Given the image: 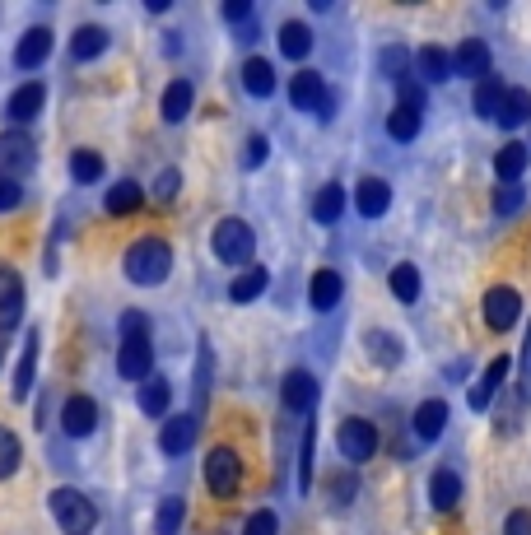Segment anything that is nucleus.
Segmentation results:
<instances>
[{"label": "nucleus", "mask_w": 531, "mask_h": 535, "mask_svg": "<svg viewBox=\"0 0 531 535\" xmlns=\"http://www.w3.org/2000/svg\"><path fill=\"white\" fill-rule=\"evenodd\" d=\"M392 205V187L382 182V177H364L359 187H354V210L364 214V219H382Z\"/></svg>", "instance_id": "dca6fc26"}, {"label": "nucleus", "mask_w": 531, "mask_h": 535, "mask_svg": "<svg viewBox=\"0 0 531 535\" xmlns=\"http://www.w3.org/2000/svg\"><path fill=\"white\" fill-rule=\"evenodd\" d=\"M243 89L257 98H271L275 94V66L271 61H261V56H252L243 66Z\"/></svg>", "instance_id": "2f4dec72"}, {"label": "nucleus", "mask_w": 531, "mask_h": 535, "mask_svg": "<svg viewBox=\"0 0 531 535\" xmlns=\"http://www.w3.org/2000/svg\"><path fill=\"white\" fill-rule=\"evenodd\" d=\"M345 205H350L345 187H341V182H327V187L313 196V219H317V224H336V219L345 214Z\"/></svg>", "instance_id": "a878e982"}, {"label": "nucleus", "mask_w": 531, "mask_h": 535, "mask_svg": "<svg viewBox=\"0 0 531 535\" xmlns=\"http://www.w3.org/2000/svg\"><path fill=\"white\" fill-rule=\"evenodd\" d=\"M448 428V401H424L420 410H415V438H424V442H434L438 433Z\"/></svg>", "instance_id": "bb28decb"}, {"label": "nucleus", "mask_w": 531, "mask_h": 535, "mask_svg": "<svg viewBox=\"0 0 531 535\" xmlns=\"http://www.w3.org/2000/svg\"><path fill=\"white\" fill-rule=\"evenodd\" d=\"M508 373H513V359H508V354H494L490 368H485V377H480L476 387H471V410H490L494 391L508 382Z\"/></svg>", "instance_id": "2eb2a0df"}, {"label": "nucleus", "mask_w": 531, "mask_h": 535, "mask_svg": "<svg viewBox=\"0 0 531 535\" xmlns=\"http://www.w3.org/2000/svg\"><path fill=\"white\" fill-rule=\"evenodd\" d=\"M38 163V145L24 131H0V177H24Z\"/></svg>", "instance_id": "0eeeda50"}, {"label": "nucleus", "mask_w": 531, "mask_h": 535, "mask_svg": "<svg viewBox=\"0 0 531 535\" xmlns=\"http://www.w3.org/2000/svg\"><path fill=\"white\" fill-rule=\"evenodd\" d=\"M266 154H271V140H266V135H247L243 168H261V163H266Z\"/></svg>", "instance_id": "37998d69"}, {"label": "nucleus", "mask_w": 531, "mask_h": 535, "mask_svg": "<svg viewBox=\"0 0 531 535\" xmlns=\"http://www.w3.org/2000/svg\"><path fill=\"white\" fill-rule=\"evenodd\" d=\"M527 163H531V145L508 140V145L494 154V173H499V182H518V177L527 173Z\"/></svg>", "instance_id": "b1692460"}, {"label": "nucleus", "mask_w": 531, "mask_h": 535, "mask_svg": "<svg viewBox=\"0 0 531 535\" xmlns=\"http://www.w3.org/2000/svg\"><path fill=\"white\" fill-rule=\"evenodd\" d=\"M126 280L131 284H145V289H154V284H164L168 275H173V247H168L164 238H140L126 247Z\"/></svg>", "instance_id": "f03ea898"}, {"label": "nucleus", "mask_w": 531, "mask_h": 535, "mask_svg": "<svg viewBox=\"0 0 531 535\" xmlns=\"http://www.w3.org/2000/svg\"><path fill=\"white\" fill-rule=\"evenodd\" d=\"M182 512H187V503H182V498H164V503H159V512H154V531H159V535H177V531H182Z\"/></svg>", "instance_id": "58836bf2"}, {"label": "nucleus", "mask_w": 531, "mask_h": 535, "mask_svg": "<svg viewBox=\"0 0 531 535\" xmlns=\"http://www.w3.org/2000/svg\"><path fill=\"white\" fill-rule=\"evenodd\" d=\"M38 331H28L24 340V354H19V363H14V401H28V391H33V373H38Z\"/></svg>", "instance_id": "4be33fe9"}, {"label": "nucleus", "mask_w": 531, "mask_h": 535, "mask_svg": "<svg viewBox=\"0 0 531 535\" xmlns=\"http://www.w3.org/2000/svg\"><path fill=\"white\" fill-rule=\"evenodd\" d=\"M210 247H215V256L224 261V266H252V252H257V233H252V224H243V219H219L215 224V238H210Z\"/></svg>", "instance_id": "7ed1b4c3"}, {"label": "nucleus", "mask_w": 531, "mask_h": 535, "mask_svg": "<svg viewBox=\"0 0 531 535\" xmlns=\"http://www.w3.org/2000/svg\"><path fill=\"white\" fill-rule=\"evenodd\" d=\"M70 177H75L80 187H94L98 177H103V154H98V149H75V154H70Z\"/></svg>", "instance_id": "c9c22d12"}, {"label": "nucleus", "mask_w": 531, "mask_h": 535, "mask_svg": "<svg viewBox=\"0 0 531 535\" xmlns=\"http://www.w3.org/2000/svg\"><path fill=\"white\" fill-rule=\"evenodd\" d=\"M280 401H285L289 415H308V410L317 405V377L308 373V368L285 373V382H280Z\"/></svg>", "instance_id": "9b49d317"}, {"label": "nucleus", "mask_w": 531, "mask_h": 535, "mask_svg": "<svg viewBox=\"0 0 531 535\" xmlns=\"http://www.w3.org/2000/svg\"><path fill=\"white\" fill-rule=\"evenodd\" d=\"M504 535H531V512H527V508L508 512V522H504Z\"/></svg>", "instance_id": "09e8293b"}, {"label": "nucleus", "mask_w": 531, "mask_h": 535, "mask_svg": "<svg viewBox=\"0 0 531 535\" xmlns=\"http://www.w3.org/2000/svg\"><path fill=\"white\" fill-rule=\"evenodd\" d=\"M61 428H66V438H89L98 428L94 396H70V401L61 405Z\"/></svg>", "instance_id": "ddd939ff"}, {"label": "nucleus", "mask_w": 531, "mask_h": 535, "mask_svg": "<svg viewBox=\"0 0 531 535\" xmlns=\"http://www.w3.org/2000/svg\"><path fill=\"white\" fill-rule=\"evenodd\" d=\"M313 447H317V428L303 433V461H299V489L308 494L313 489Z\"/></svg>", "instance_id": "a19ab883"}, {"label": "nucleus", "mask_w": 531, "mask_h": 535, "mask_svg": "<svg viewBox=\"0 0 531 535\" xmlns=\"http://www.w3.org/2000/svg\"><path fill=\"white\" fill-rule=\"evenodd\" d=\"M47 107V84H38V80H28V84H19L10 94V103H5V117L14 121V126H24V121H33Z\"/></svg>", "instance_id": "f8f14e48"}, {"label": "nucleus", "mask_w": 531, "mask_h": 535, "mask_svg": "<svg viewBox=\"0 0 531 535\" xmlns=\"http://www.w3.org/2000/svg\"><path fill=\"white\" fill-rule=\"evenodd\" d=\"M331 484H336V498H341V503L354 494V489H359V480H350V475H336V480H331Z\"/></svg>", "instance_id": "603ef678"}, {"label": "nucleus", "mask_w": 531, "mask_h": 535, "mask_svg": "<svg viewBox=\"0 0 531 535\" xmlns=\"http://www.w3.org/2000/svg\"><path fill=\"white\" fill-rule=\"evenodd\" d=\"M387 284H392V298L396 303H415L420 298V270L410 266V261H401V266H392V275H387Z\"/></svg>", "instance_id": "72a5a7b5"}, {"label": "nucleus", "mask_w": 531, "mask_h": 535, "mask_svg": "<svg viewBox=\"0 0 531 535\" xmlns=\"http://www.w3.org/2000/svg\"><path fill=\"white\" fill-rule=\"evenodd\" d=\"M522 401H531V326H527V345H522Z\"/></svg>", "instance_id": "3c124183"}, {"label": "nucleus", "mask_w": 531, "mask_h": 535, "mask_svg": "<svg viewBox=\"0 0 531 535\" xmlns=\"http://www.w3.org/2000/svg\"><path fill=\"white\" fill-rule=\"evenodd\" d=\"M336 447H341L345 461H368V456H378V428L368 424V419H341L336 428Z\"/></svg>", "instance_id": "423d86ee"}, {"label": "nucleus", "mask_w": 531, "mask_h": 535, "mask_svg": "<svg viewBox=\"0 0 531 535\" xmlns=\"http://www.w3.org/2000/svg\"><path fill=\"white\" fill-rule=\"evenodd\" d=\"M266 284H271V275H266V266H247L238 280L229 284V298L233 303H252V298L266 294Z\"/></svg>", "instance_id": "7c9ffc66"}, {"label": "nucleus", "mask_w": 531, "mask_h": 535, "mask_svg": "<svg viewBox=\"0 0 531 535\" xmlns=\"http://www.w3.org/2000/svg\"><path fill=\"white\" fill-rule=\"evenodd\" d=\"M52 56V28H28L19 47H14V66L19 70H38Z\"/></svg>", "instance_id": "f3484780"}, {"label": "nucleus", "mask_w": 531, "mask_h": 535, "mask_svg": "<svg viewBox=\"0 0 531 535\" xmlns=\"http://www.w3.org/2000/svg\"><path fill=\"white\" fill-rule=\"evenodd\" d=\"M429 503H434V512H452L462 503V475L452 466L434 470V480H429Z\"/></svg>", "instance_id": "6ab92c4d"}, {"label": "nucleus", "mask_w": 531, "mask_h": 535, "mask_svg": "<svg viewBox=\"0 0 531 535\" xmlns=\"http://www.w3.org/2000/svg\"><path fill=\"white\" fill-rule=\"evenodd\" d=\"M191 103H196V89H191V80H173L164 89V98H159V112H164L168 126H177V121L191 117Z\"/></svg>", "instance_id": "412c9836"}, {"label": "nucleus", "mask_w": 531, "mask_h": 535, "mask_svg": "<svg viewBox=\"0 0 531 535\" xmlns=\"http://www.w3.org/2000/svg\"><path fill=\"white\" fill-rule=\"evenodd\" d=\"M341 298H345V280L336 270H317L313 280H308V303H313V312H331Z\"/></svg>", "instance_id": "a211bd4d"}, {"label": "nucleus", "mask_w": 531, "mask_h": 535, "mask_svg": "<svg viewBox=\"0 0 531 535\" xmlns=\"http://www.w3.org/2000/svg\"><path fill=\"white\" fill-rule=\"evenodd\" d=\"M410 52L406 47H387V52H382V70H387V75H392V80H406L410 75Z\"/></svg>", "instance_id": "79ce46f5"}, {"label": "nucleus", "mask_w": 531, "mask_h": 535, "mask_svg": "<svg viewBox=\"0 0 531 535\" xmlns=\"http://www.w3.org/2000/svg\"><path fill=\"white\" fill-rule=\"evenodd\" d=\"M24 317V280L14 266H0V340L19 326Z\"/></svg>", "instance_id": "1a4fd4ad"}, {"label": "nucleus", "mask_w": 531, "mask_h": 535, "mask_svg": "<svg viewBox=\"0 0 531 535\" xmlns=\"http://www.w3.org/2000/svg\"><path fill=\"white\" fill-rule=\"evenodd\" d=\"M504 94H508L504 80H494V75H485V80L476 84V112H480L485 121H494V117H499V107H504Z\"/></svg>", "instance_id": "e433bc0d"}, {"label": "nucleus", "mask_w": 531, "mask_h": 535, "mask_svg": "<svg viewBox=\"0 0 531 535\" xmlns=\"http://www.w3.org/2000/svg\"><path fill=\"white\" fill-rule=\"evenodd\" d=\"M0 359H5V340H0Z\"/></svg>", "instance_id": "864d4df0"}, {"label": "nucleus", "mask_w": 531, "mask_h": 535, "mask_svg": "<svg viewBox=\"0 0 531 535\" xmlns=\"http://www.w3.org/2000/svg\"><path fill=\"white\" fill-rule=\"evenodd\" d=\"M24 205V187H19V177H0V214H10Z\"/></svg>", "instance_id": "c03bdc74"}, {"label": "nucleus", "mask_w": 531, "mask_h": 535, "mask_svg": "<svg viewBox=\"0 0 531 535\" xmlns=\"http://www.w3.org/2000/svg\"><path fill=\"white\" fill-rule=\"evenodd\" d=\"M205 484H210V494L215 498L238 494V484H243V461H238L233 447H215V452L205 456Z\"/></svg>", "instance_id": "39448f33"}, {"label": "nucleus", "mask_w": 531, "mask_h": 535, "mask_svg": "<svg viewBox=\"0 0 531 535\" xmlns=\"http://www.w3.org/2000/svg\"><path fill=\"white\" fill-rule=\"evenodd\" d=\"M452 75H466V80H485L490 75V47L485 38H466L452 56Z\"/></svg>", "instance_id": "4468645a"}, {"label": "nucleus", "mask_w": 531, "mask_h": 535, "mask_svg": "<svg viewBox=\"0 0 531 535\" xmlns=\"http://www.w3.org/2000/svg\"><path fill=\"white\" fill-rule=\"evenodd\" d=\"M177 191H182V173H177V168H164V173L154 177V196H159V201H173Z\"/></svg>", "instance_id": "de8ad7c7"}, {"label": "nucleus", "mask_w": 531, "mask_h": 535, "mask_svg": "<svg viewBox=\"0 0 531 535\" xmlns=\"http://www.w3.org/2000/svg\"><path fill=\"white\" fill-rule=\"evenodd\" d=\"M522 196H527V191H522L518 182H504V187L494 191V210H499V214H513L522 205Z\"/></svg>", "instance_id": "a18cd8bd"}, {"label": "nucleus", "mask_w": 531, "mask_h": 535, "mask_svg": "<svg viewBox=\"0 0 531 535\" xmlns=\"http://www.w3.org/2000/svg\"><path fill=\"white\" fill-rule=\"evenodd\" d=\"M108 28H98V24H84L75 28V38H70V56L75 61H98V56L108 52Z\"/></svg>", "instance_id": "393cba45"}, {"label": "nucleus", "mask_w": 531, "mask_h": 535, "mask_svg": "<svg viewBox=\"0 0 531 535\" xmlns=\"http://www.w3.org/2000/svg\"><path fill=\"white\" fill-rule=\"evenodd\" d=\"M522 317V294L513 284H494L485 294V326L490 331H513V321Z\"/></svg>", "instance_id": "6e6552de"}, {"label": "nucleus", "mask_w": 531, "mask_h": 535, "mask_svg": "<svg viewBox=\"0 0 531 535\" xmlns=\"http://www.w3.org/2000/svg\"><path fill=\"white\" fill-rule=\"evenodd\" d=\"M168 401H173L168 377H145V382H140V410H145L150 419H164L168 415Z\"/></svg>", "instance_id": "cd10ccee"}, {"label": "nucleus", "mask_w": 531, "mask_h": 535, "mask_svg": "<svg viewBox=\"0 0 531 535\" xmlns=\"http://www.w3.org/2000/svg\"><path fill=\"white\" fill-rule=\"evenodd\" d=\"M308 52H313V28L299 24V19L280 24V56H289V61H303Z\"/></svg>", "instance_id": "c85d7f7f"}, {"label": "nucleus", "mask_w": 531, "mask_h": 535, "mask_svg": "<svg viewBox=\"0 0 531 535\" xmlns=\"http://www.w3.org/2000/svg\"><path fill=\"white\" fill-rule=\"evenodd\" d=\"M243 535H280V522H275V512H252L247 517V526H243Z\"/></svg>", "instance_id": "49530a36"}, {"label": "nucleus", "mask_w": 531, "mask_h": 535, "mask_svg": "<svg viewBox=\"0 0 531 535\" xmlns=\"http://www.w3.org/2000/svg\"><path fill=\"white\" fill-rule=\"evenodd\" d=\"M504 126H522V121H531V94L527 89H508L504 94V107H499V117Z\"/></svg>", "instance_id": "4c0bfd02"}, {"label": "nucleus", "mask_w": 531, "mask_h": 535, "mask_svg": "<svg viewBox=\"0 0 531 535\" xmlns=\"http://www.w3.org/2000/svg\"><path fill=\"white\" fill-rule=\"evenodd\" d=\"M420 126H424V112H415V107H406V103H396L392 117H387V135H392V140H415Z\"/></svg>", "instance_id": "f704fd0d"}, {"label": "nucleus", "mask_w": 531, "mask_h": 535, "mask_svg": "<svg viewBox=\"0 0 531 535\" xmlns=\"http://www.w3.org/2000/svg\"><path fill=\"white\" fill-rule=\"evenodd\" d=\"M415 80L420 84L452 80V56L443 52V47H420V52H415Z\"/></svg>", "instance_id": "aec40b11"}, {"label": "nucleus", "mask_w": 531, "mask_h": 535, "mask_svg": "<svg viewBox=\"0 0 531 535\" xmlns=\"http://www.w3.org/2000/svg\"><path fill=\"white\" fill-rule=\"evenodd\" d=\"M140 201H145V191H140V182H131V177H122V182H117V187H108V214H117V219H122V214H136L140 210Z\"/></svg>", "instance_id": "c756f323"}, {"label": "nucleus", "mask_w": 531, "mask_h": 535, "mask_svg": "<svg viewBox=\"0 0 531 535\" xmlns=\"http://www.w3.org/2000/svg\"><path fill=\"white\" fill-rule=\"evenodd\" d=\"M322 94H327V84H322L317 70H299V75L289 80V103L299 107V112H313V107L322 103Z\"/></svg>", "instance_id": "5701e85b"}, {"label": "nucleus", "mask_w": 531, "mask_h": 535, "mask_svg": "<svg viewBox=\"0 0 531 535\" xmlns=\"http://www.w3.org/2000/svg\"><path fill=\"white\" fill-rule=\"evenodd\" d=\"M224 19H229V24H247V19H252V0H229V5H224Z\"/></svg>", "instance_id": "8fccbe9b"}, {"label": "nucleus", "mask_w": 531, "mask_h": 535, "mask_svg": "<svg viewBox=\"0 0 531 535\" xmlns=\"http://www.w3.org/2000/svg\"><path fill=\"white\" fill-rule=\"evenodd\" d=\"M117 373H122L126 382H145V377H154V349H150V321H145V312H122Z\"/></svg>", "instance_id": "f257e3e1"}, {"label": "nucleus", "mask_w": 531, "mask_h": 535, "mask_svg": "<svg viewBox=\"0 0 531 535\" xmlns=\"http://www.w3.org/2000/svg\"><path fill=\"white\" fill-rule=\"evenodd\" d=\"M47 508H52L56 526H61L66 535H94V526H98V508L80 494V489H56V494L47 498Z\"/></svg>", "instance_id": "20e7f679"}, {"label": "nucleus", "mask_w": 531, "mask_h": 535, "mask_svg": "<svg viewBox=\"0 0 531 535\" xmlns=\"http://www.w3.org/2000/svg\"><path fill=\"white\" fill-rule=\"evenodd\" d=\"M196 438H201V419L196 415H168L164 428H159V447H164V456H187L191 447H196Z\"/></svg>", "instance_id": "9d476101"}, {"label": "nucleus", "mask_w": 531, "mask_h": 535, "mask_svg": "<svg viewBox=\"0 0 531 535\" xmlns=\"http://www.w3.org/2000/svg\"><path fill=\"white\" fill-rule=\"evenodd\" d=\"M19 456H24L19 438H14L10 428H0V480H10L14 470H19Z\"/></svg>", "instance_id": "ea45409f"}, {"label": "nucleus", "mask_w": 531, "mask_h": 535, "mask_svg": "<svg viewBox=\"0 0 531 535\" xmlns=\"http://www.w3.org/2000/svg\"><path fill=\"white\" fill-rule=\"evenodd\" d=\"M364 345H368V354H373V363H382V368H396L401 363V340H396L392 331H368L364 335Z\"/></svg>", "instance_id": "473e14b6"}]
</instances>
